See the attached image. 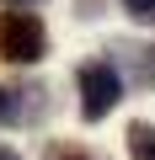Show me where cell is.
Returning a JSON list of instances; mask_svg holds the SVG:
<instances>
[{"instance_id": "6da1fadb", "label": "cell", "mask_w": 155, "mask_h": 160, "mask_svg": "<svg viewBox=\"0 0 155 160\" xmlns=\"http://www.w3.org/2000/svg\"><path fill=\"white\" fill-rule=\"evenodd\" d=\"M43 53H48V27L32 6L0 11V59L6 64H38Z\"/></svg>"}, {"instance_id": "7a4b0ae2", "label": "cell", "mask_w": 155, "mask_h": 160, "mask_svg": "<svg viewBox=\"0 0 155 160\" xmlns=\"http://www.w3.org/2000/svg\"><path fill=\"white\" fill-rule=\"evenodd\" d=\"M75 91H80V118L102 123L118 102H123V69L112 59H86L75 69Z\"/></svg>"}, {"instance_id": "3957f363", "label": "cell", "mask_w": 155, "mask_h": 160, "mask_svg": "<svg viewBox=\"0 0 155 160\" xmlns=\"http://www.w3.org/2000/svg\"><path fill=\"white\" fill-rule=\"evenodd\" d=\"M112 64L128 69L139 86H155V43H118L112 48Z\"/></svg>"}, {"instance_id": "277c9868", "label": "cell", "mask_w": 155, "mask_h": 160, "mask_svg": "<svg viewBox=\"0 0 155 160\" xmlns=\"http://www.w3.org/2000/svg\"><path fill=\"white\" fill-rule=\"evenodd\" d=\"M48 112V91L43 86H16V91H6V123H38Z\"/></svg>"}, {"instance_id": "5b68a950", "label": "cell", "mask_w": 155, "mask_h": 160, "mask_svg": "<svg viewBox=\"0 0 155 160\" xmlns=\"http://www.w3.org/2000/svg\"><path fill=\"white\" fill-rule=\"evenodd\" d=\"M128 155L134 160H155V123H128Z\"/></svg>"}, {"instance_id": "8992f818", "label": "cell", "mask_w": 155, "mask_h": 160, "mask_svg": "<svg viewBox=\"0 0 155 160\" xmlns=\"http://www.w3.org/2000/svg\"><path fill=\"white\" fill-rule=\"evenodd\" d=\"M118 6H123V16H128V22L155 27V0H118Z\"/></svg>"}, {"instance_id": "52a82bcc", "label": "cell", "mask_w": 155, "mask_h": 160, "mask_svg": "<svg viewBox=\"0 0 155 160\" xmlns=\"http://www.w3.org/2000/svg\"><path fill=\"white\" fill-rule=\"evenodd\" d=\"M43 160H102V155H91V149H80V144H48Z\"/></svg>"}, {"instance_id": "ba28073f", "label": "cell", "mask_w": 155, "mask_h": 160, "mask_svg": "<svg viewBox=\"0 0 155 160\" xmlns=\"http://www.w3.org/2000/svg\"><path fill=\"white\" fill-rule=\"evenodd\" d=\"M0 160H22V155H16V149H6V144H0Z\"/></svg>"}, {"instance_id": "9c48e42d", "label": "cell", "mask_w": 155, "mask_h": 160, "mask_svg": "<svg viewBox=\"0 0 155 160\" xmlns=\"http://www.w3.org/2000/svg\"><path fill=\"white\" fill-rule=\"evenodd\" d=\"M0 123H6V86H0Z\"/></svg>"}, {"instance_id": "30bf717a", "label": "cell", "mask_w": 155, "mask_h": 160, "mask_svg": "<svg viewBox=\"0 0 155 160\" xmlns=\"http://www.w3.org/2000/svg\"><path fill=\"white\" fill-rule=\"evenodd\" d=\"M6 6H38V0H6Z\"/></svg>"}]
</instances>
